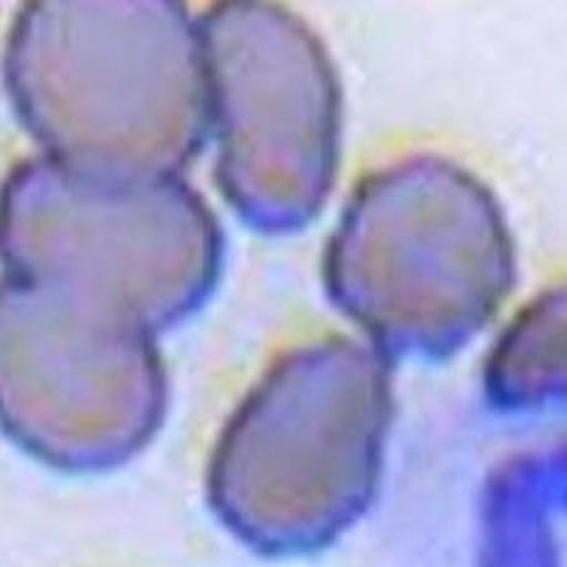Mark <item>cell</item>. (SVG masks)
I'll list each match as a JSON object with an SVG mask.
<instances>
[{
  "mask_svg": "<svg viewBox=\"0 0 567 567\" xmlns=\"http://www.w3.org/2000/svg\"><path fill=\"white\" fill-rule=\"evenodd\" d=\"M166 375L151 331L70 293L3 281V420L50 464L126 460L156 432Z\"/></svg>",
  "mask_w": 567,
  "mask_h": 567,
  "instance_id": "obj_3",
  "label": "cell"
},
{
  "mask_svg": "<svg viewBox=\"0 0 567 567\" xmlns=\"http://www.w3.org/2000/svg\"><path fill=\"white\" fill-rule=\"evenodd\" d=\"M311 361L275 365L223 427L207 468L215 514L257 550H293L353 508L375 466L383 388L348 410L311 392Z\"/></svg>",
  "mask_w": 567,
  "mask_h": 567,
  "instance_id": "obj_5",
  "label": "cell"
},
{
  "mask_svg": "<svg viewBox=\"0 0 567 567\" xmlns=\"http://www.w3.org/2000/svg\"><path fill=\"white\" fill-rule=\"evenodd\" d=\"M220 257L215 215L181 178H96L40 156L6 185L3 281L64 291L151 333L198 307Z\"/></svg>",
  "mask_w": 567,
  "mask_h": 567,
  "instance_id": "obj_2",
  "label": "cell"
},
{
  "mask_svg": "<svg viewBox=\"0 0 567 567\" xmlns=\"http://www.w3.org/2000/svg\"><path fill=\"white\" fill-rule=\"evenodd\" d=\"M6 82L42 156L86 176L178 178L210 134L200 25L181 3H28Z\"/></svg>",
  "mask_w": 567,
  "mask_h": 567,
  "instance_id": "obj_1",
  "label": "cell"
},
{
  "mask_svg": "<svg viewBox=\"0 0 567 567\" xmlns=\"http://www.w3.org/2000/svg\"><path fill=\"white\" fill-rule=\"evenodd\" d=\"M198 25L225 200L249 225L297 220L321 195L333 136L319 50L277 6L220 3Z\"/></svg>",
  "mask_w": 567,
  "mask_h": 567,
  "instance_id": "obj_4",
  "label": "cell"
}]
</instances>
